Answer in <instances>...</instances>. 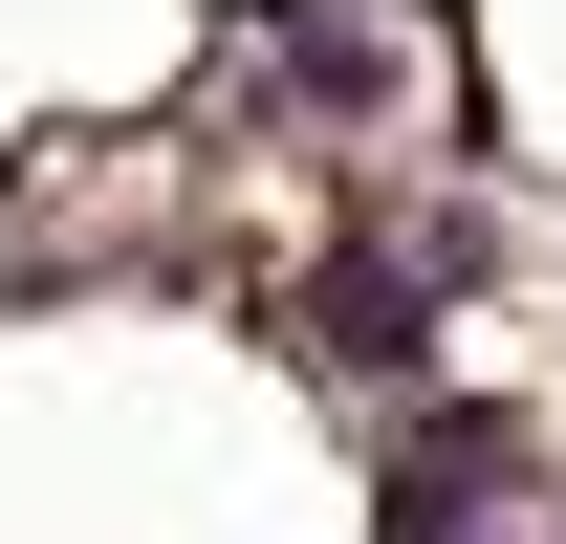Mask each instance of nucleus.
Wrapping results in <instances>:
<instances>
[{"mask_svg":"<svg viewBox=\"0 0 566 544\" xmlns=\"http://www.w3.org/2000/svg\"><path fill=\"white\" fill-rule=\"evenodd\" d=\"M262 87L305 109V132H392L415 22H392V0H262Z\"/></svg>","mask_w":566,"mask_h":544,"instance_id":"obj_1","label":"nucleus"}]
</instances>
